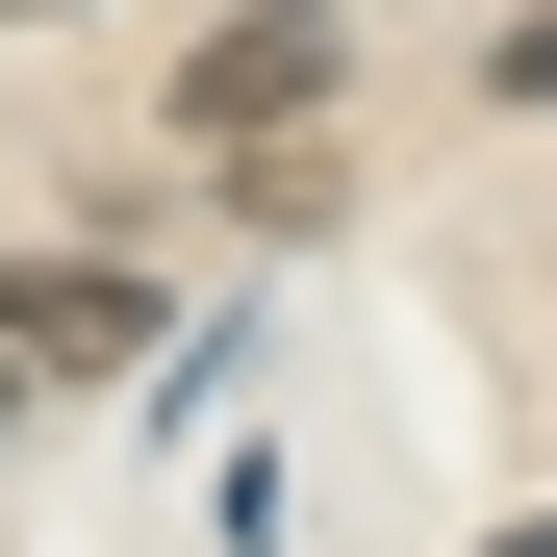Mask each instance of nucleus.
<instances>
[{
	"mask_svg": "<svg viewBox=\"0 0 557 557\" xmlns=\"http://www.w3.org/2000/svg\"><path fill=\"white\" fill-rule=\"evenodd\" d=\"M0 355H26V381H102V355H152V278L127 253H26L0 278Z\"/></svg>",
	"mask_w": 557,
	"mask_h": 557,
	"instance_id": "1",
	"label": "nucleus"
},
{
	"mask_svg": "<svg viewBox=\"0 0 557 557\" xmlns=\"http://www.w3.org/2000/svg\"><path fill=\"white\" fill-rule=\"evenodd\" d=\"M305 102H330V26H228L203 76H177V127H228V152H253V127H305Z\"/></svg>",
	"mask_w": 557,
	"mask_h": 557,
	"instance_id": "2",
	"label": "nucleus"
},
{
	"mask_svg": "<svg viewBox=\"0 0 557 557\" xmlns=\"http://www.w3.org/2000/svg\"><path fill=\"white\" fill-rule=\"evenodd\" d=\"M0 26H51V0H0Z\"/></svg>",
	"mask_w": 557,
	"mask_h": 557,
	"instance_id": "5",
	"label": "nucleus"
},
{
	"mask_svg": "<svg viewBox=\"0 0 557 557\" xmlns=\"http://www.w3.org/2000/svg\"><path fill=\"white\" fill-rule=\"evenodd\" d=\"M482 557H557V507H532V532H482Z\"/></svg>",
	"mask_w": 557,
	"mask_h": 557,
	"instance_id": "4",
	"label": "nucleus"
},
{
	"mask_svg": "<svg viewBox=\"0 0 557 557\" xmlns=\"http://www.w3.org/2000/svg\"><path fill=\"white\" fill-rule=\"evenodd\" d=\"M482 102H557V0H532V26H482Z\"/></svg>",
	"mask_w": 557,
	"mask_h": 557,
	"instance_id": "3",
	"label": "nucleus"
}]
</instances>
